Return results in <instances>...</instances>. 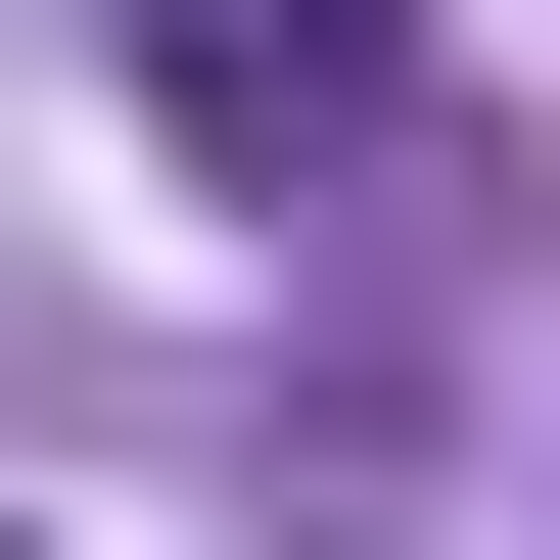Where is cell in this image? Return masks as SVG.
<instances>
[{
	"label": "cell",
	"mask_w": 560,
	"mask_h": 560,
	"mask_svg": "<svg viewBox=\"0 0 560 560\" xmlns=\"http://www.w3.org/2000/svg\"><path fill=\"white\" fill-rule=\"evenodd\" d=\"M140 94H187V140H374V94H420V0H140Z\"/></svg>",
	"instance_id": "1"
}]
</instances>
